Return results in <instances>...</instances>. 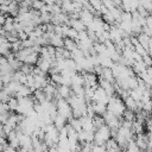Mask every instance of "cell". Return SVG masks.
Wrapping results in <instances>:
<instances>
[{
  "label": "cell",
  "mask_w": 152,
  "mask_h": 152,
  "mask_svg": "<svg viewBox=\"0 0 152 152\" xmlns=\"http://www.w3.org/2000/svg\"><path fill=\"white\" fill-rule=\"evenodd\" d=\"M2 152H17V150H15V148H13L12 146H10V144H8V146H7Z\"/></svg>",
  "instance_id": "cell-1"
},
{
  "label": "cell",
  "mask_w": 152,
  "mask_h": 152,
  "mask_svg": "<svg viewBox=\"0 0 152 152\" xmlns=\"http://www.w3.org/2000/svg\"><path fill=\"white\" fill-rule=\"evenodd\" d=\"M4 84H5V83H4V81H2L1 77H0V91H1V89H2V87H4Z\"/></svg>",
  "instance_id": "cell-2"
}]
</instances>
